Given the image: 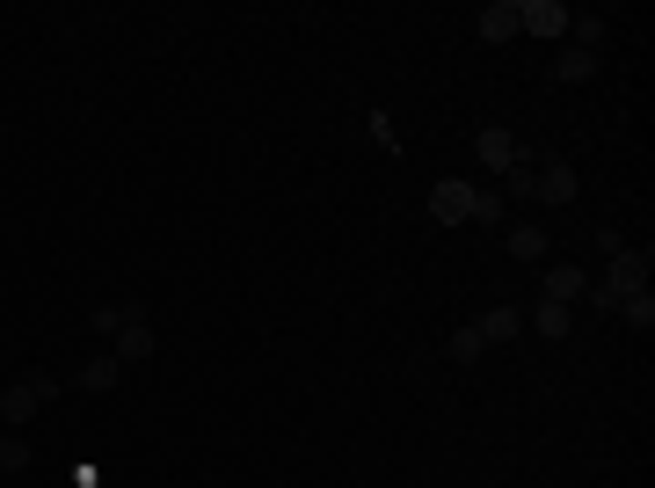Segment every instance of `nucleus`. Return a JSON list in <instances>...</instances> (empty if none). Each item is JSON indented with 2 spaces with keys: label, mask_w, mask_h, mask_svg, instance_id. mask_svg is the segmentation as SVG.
Instances as JSON below:
<instances>
[{
  "label": "nucleus",
  "mask_w": 655,
  "mask_h": 488,
  "mask_svg": "<svg viewBox=\"0 0 655 488\" xmlns=\"http://www.w3.org/2000/svg\"><path fill=\"white\" fill-rule=\"evenodd\" d=\"M59 387H66L59 372H23L15 387L0 393V423H8V430H23V423H29L37 409H45V401H59Z\"/></svg>",
  "instance_id": "nucleus-2"
},
{
  "label": "nucleus",
  "mask_w": 655,
  "mask_h": 488,
  "mask_svg": "<svg viewBox=\"0 0 655 488\" xmlns=\"http://www.w3.org/2000/svg\"><path fill=\"white\" fill-rule=\"evenodd\" d=\"M430 220L437 226H466V220H474V190H466L459 175H444V183L430 190Z\"/></svg>",
  "instance_id": "nucleus-4"
},
{
  "label": "nucleus",
  "mask_w": 655,
  "mask_h": 488,
  "mask_svg": "<svg viewBox=\"0 0 655 488\" xmlns=\"http://www.w3.org/2000/svg\"><path fill=\"white\" fill-rule=\"evenodd\" d=\"M619 321L648 336V328H655V299H648V292H627V299H619Z\"/></svg>",
  "instance_id": "nucleus-16"
},
{
  "label": "nucleus",
  "mask_w": 655,
  "mask_h": 488,
  "mask_svg": "<svg viewBox=\"0 0 655 488\" xmlns=\"http://www.w3.org/2000/svg\"><path fill=\"white\" fill-rule=\"evenodd\" d=\"M488 342H481V328H474V321H466L459 336H452V358H459V365H474V358H481Z\"/></svg>",
  "instance_id": "nucleus-17"
},
{
  "label": "nucleus",
  "mask_w": 655,
  "mask_h": 488,
  "mask_svg": "<svg viewBox=\"0 0 655 488\" xmlns=\"http://www.w3.org/2000/svg\"><path fill=\"white\" fill-rule=\"evenodd\" d=\"M532 328H539L546 342H560L568 328H576V306H560V299H539V306H532Z\"/></svg>",
  "instance_id": "nucleus-11"
},
{
  "label": "nucleus",
  "mask_w": 655,
  "mask_h": 488,
  "mask_svg": "<svg viewBox=\"0 0 655 488\" xmlns=\"http://www.w3.org/2000/svg\"><path fill=\"white\" fill-rule=\"evenodd\" d=\"M503 190H509V197H539V168H532V153H517V161L503 168Z\"/></svg>",
  "instance_id": "nucleus-14"
},
{
  "label": "nucleus",
  "mask_w": 655,
  "mask_h": 488,
  "mask_svg": "<svg viewBox=\"0 0 655 488\" xmlns=\"http://www.w3.org/2000/svg\"><path fill=\"white\" fill-rule=\"evenodd\" d=\"M517 23H525V37H560L568 29V8L560 0H517Z\"/></svg>",
  "instance_id": "nucleus-5"
},
{
  "label": "nucleus",
  "mask_w": 655,
  "mask_h": 488,
  "mask_svg": "<svg viewBox=\"0 0 655 488\" xmlns=\"http://www.w3.org/2000/svg\"><path fill=\"white\" fill-rule=\"evenodd\" d=\"M0 466H8V474H23V466H29V438L8 430V438H0Z\"/></svg>",
  "instance_id": "nucleus-18"
},
{
  "label": "nucleus",
  "mask_w": 655,
  "mask_h": 488,
  "mask_svg": "<svg viewBox=\"0 0 655 488\" xmlns=\"http://www.w3.org/2000/svg\"><path fill=\"white\" fill-rule=\"evenodd\" d=\"M371 139H379V147H387V153L401 147V139H393V117H387V110H371Z\"/></svg>",
  "instance_id": "nucleus-20"
},
{
  "label": "nucleus",
  "mask_w": 655,
  "mask_h": 488,
  "mask_svg": "<svg viewBox=\"0 0 655 488\" xmlns=\"http://www.w3.org/2000/svg\"><path fill=\"white\" fill-rule=\"evenodd\" d=\"M96 336L117 342V365H146V358H153V321H146L139 299H124V306H96Z\"/></svg>",
  "instance_id": "nucleus-1"
},
{
  "label": "nucleus",
  "mask_w": 655,
  "mask_h": 488,
  "mask_svg": "<svg viewBox=\"0 0 655 488\" xmlns=\"http://www.w3.org/2000/svg\"><path fill=\"white\" fill-rule=\"evenodd\" d=\"M590 74H597V51H582V45H568L554 59V80H590Z\"/></svg>",
  "instance_id": "nucleus-13"
},
{
  "label": "nucleus",
  "mask_w": 655,
  "mask_h": 488,
  "mask_svg": "<svg viewBox=\"0 0 655 488\" xmlns=\"http://www.w3.org/2000/svg\"><path fill=\"white\" fill-rule=\"evenodd\" d=\"M73 379H80V387H88V393H110V387H117V379H124L117 350H102V358H88V365L73 372Z\"/></svg>",
  "instance_id": "nucleus-10"
},
{
  "label": "nucleus",
  "mask_w": 655,
  "mask_h": 488,
  "mask_svg": "<svg viewBox=\"0 0 655 488\" xmlns=\"http://www.w3.org/2000/svg\"><path fill=\"white\" fill-rule=\"evenodd\" d=\"M474 226H503V197H481V190H474Z\"/></svg>",
  "instance_id": "nucleus-19"
},
{
  "label": "nucleus",
  "mask_w": 655,
  "mask_h": 488,
  "mask_svg": "<svg viewBox=\"0 0 655 488\" xmlns=\"http://www.w3.org/2000/svg\"><path fill=\"white\" fill-rule=\"evenodd\" d=\"M474 328H481V342H509L517 328H525V314H517V306H488V314L474 321Z\"/></svg>",
  "instance_id": "nucleus-12"
},
{
  "label": "nucleus",
  "mask_w": 655,
  "mask_h": 488,
  "mask_svg": "<svg viewBox=\"0 0 655 488\" xmlns=\"http://www.w3.org/2000/svg\"><path fill=\"white\" fill-rule=\"evenodd\" d=\"M605 292H612V299L648 292V255H641V248H619V255H612V270H605ZM612 314H619V306H612Z\"/></svg>",
  "instance_id": "nucleus-3"
},
{
  "label": "nucleus",
  "mask_w": 655,
  "mask_h": 488,
  "mask_svg": "<svg viewBox=\"0 0 655 488\" xmlns=\"http://www.w3.org/2000/svg\"><path fill=\"white\" fill-rule=\"evenodd\" d=\"M539 204H576V168L568 161H546L539 168Z\"/></svg>",
  "instance_id": "nucleus-9"
},
{
  "label": "nucleus",
  "mask_w": 655,
  "mask_h": 488,
  "mask_svg": "<svg viewBox=\"0 0 655 488\" xmlns=\"http://www.w3.org/2000/svg\"><path fill=\"white\" fill-rule=\"evenodd\" d=\"M474 153H481L488 168L503 175V168H509V161H517L525 147H517V132H503V124H481V132H474Z\"/></svg>",
  "instance_id": "nucleus-6"
},
{
  "label": "nucleus",
  "mask_w": 655,
  "mask_h": 488,
  "mask_svg": "<svg viewBox=\"0 0 655 488\" xmlns=\"http://www.w3.org/2000/svg\"><path fill=\"white\" fill-rule=\"evenodd\" d=\"M509 255L517 263H539L546 255V226H509Z\"/></svg>",
  "instance_id": "nucleus-15"
},
{
  "label": "nucleus",
  "mask_w": 655,
  "mask_h": 488,
  "mask_svg": "<svg viewBox=\"0 0 655 488\" xmlns=\"http://www.w3.org/2000/svg\"><path fill=\"white\" fill-rule=\"evenodd\" d=\"M509 37H525L517 0H488V8H481V45H509Z\"/></svg>",
  "instance_id": "nucleus-7"
},
{
  "label": "nucleus",
  "mask_w": 655,
  "mask_h": 488,
  "mask_svg": "<svg viewBox=\"0 0 655 488\" xmlns=\"http://www.w3.org/2000/svg\"><path fill=\"white\" fill-rule=\"evenodd\" d=\"M582 292H590V277H582L576 263H546V285H539V299H560V306H576Z\"/></svg>",
  "instance_id": "nucleus-8"
}]
</instances>
